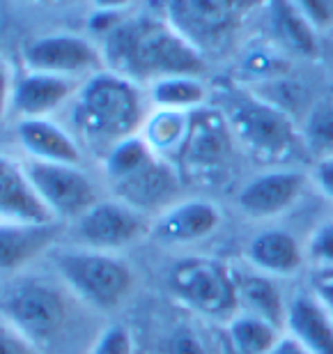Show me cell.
Masks as SVG:
<instances>
[{
  "instance_id": "obj_1",
  "label": "cell",
  "mask_w": 333,
  "mask_h": 354,
  "mask_svg": "<svg viewBox=\"0 0 333 354\" xmlns=\"http://www.w3.org/2000/svg\"><path fill=\"white\" fill-rule=\"evenodd\" d=\"M102 55L108 72L133 83H152L168 76H200L204 55L175 30L168 19H122L102 37Z\"/></svg>"
},
{
  "instance_id": "obj_2",
  "label": "cell",
  "mask_w": 333,
  "mask_h": 354,
  "mask_svg": "<svg viewBox=\"0 0 333 354\" xmlns=\"http://www.w3.org/2000/svg\"><path fill=\"white\" fill-rule=\"evenodd\" d=\"M147 118L145 97L138 83L108 69L85 79L72 106L76 140L102 159L122 140L138 136Z\"/></svg>"
},
{
  "instance_id": "obj_3",
  "label": "cell",
  "mask_w": 333,
  "mask_h": 354,
  "mask_svg": "<svg viewBox=\"0 0 333 354\" xmlns=\"http://www.w3.org/2000/svg\"><path fill=\"white\" fill-rule=\"evenodd\" d=\"M104 173L113 191L140 214H161L180 194V173L140 136L126 138L104 157Z\"/></svg>"
},
{
  "instance_id": "obj_4",
  "label": "cell",
  "mask_w": 333,
  "mask_h": 354,
  "mask_svg": "<svg viewBox=\"0 0 333 354\" xmlns=\"http://www.w3.org/2000/svg\"><path fill=\"white\" fill-rule=\"evenodd\" d=\"M81 304L65 283L58 286L46 279L26 276L5 286L3 320L44 350L67 334L74 322V306Z\"/></svg>"
},
{
  "instance_id": "obj_5",
  "label": "cell",
  "mask_w": 333,
  "mask_h": 354,
  "mask_svg": "<svg viewBox=\"0 0 333 354\" xmlns=\"http://www.w3.org/2000/svg\"><path fill=\"white\" fill-rule=\"evenodd\" d=\"M221 113L228 120L235 140L262 161L287 157L296 145L303 143L301 129L294 127L289 113L251 92L225 90Z\"/></svg>"
},
{
  "instance_id": "obj_6",
  "label": "cell",
  "mask_w": 333,
  "mask_h": 354,
  "mask_svg": "<svg viewBox=\"0 0 333 354\" xmlns=\"http://www.w3.org/2000/svg\"><path fill=\"white\" fill-rule=\"evenodd\" d=\"M62 283L85 306L111 313L120 308L133 292V269L126 260L108 251L69 249L53 258Z\"/></svg>"
},
{
  "instance_id": "obj_7",
  "label": "cell",
  "mask_w": 333,
  "mask_h": 354,
  "mask_svg": "<svg viewBox=\"0 0 333 354\" xmlns=\"http://www.w3.org/2000/svg\"><path fill=\"white\" fill-rule=\"evenodd\" d=\"M170 292L193 313L228 324L239 313L237 272L214 258H184L170 269Z\"/></svg>"
},
{
  "instance_id": "obj_8",
  "label": "cell",
  "mask_w": 333,
  "mask_h": 354,
  "mask_svg": "<svg viewBox=\"0 0 333 354\" xmlns=\"http://www.w3.org/2000/svg\"><path fill=\"white\" fill-rule=\"evenodd\" d=\"M258 0H168V21L202 55L221 51Z\"/></svg>"
},
{
  "instance_id": "obj_9",
  "label": "cell",
  "mask_w": 333,
  "mask_h": 354,
  "mask_svg": "<svg viewBox=\"0 0 333 354\" xmlns=\"http://www.w3.org/2000/svg\"><path fill=\"white\" fill-rule=\"evenodd\" d=\"M23 171L55 218H79L99 203L97 187L79 166L26 159Z\"/></svg>"
},
{
  "instance_id": "obj_10",
  "label": "cell",
  "mask_w": 333,
  "mask_h": 354,
  "mask_svg": "<svg viewBox=\"0 0 333 354\" xmlns=\"http://www.w3.org/2000/svg\"><path fill=\"white\" fill-rule=\"evenodd\" d=\"M152 223L122 201H99L74 225V239L83 249L117 251L150 235Z\"/></svg>"
},
{
  "instance_id": "obj_11",
  "label": "cell",
  "mask_w": 333,
  "mask_h": 354,
  "mask_svg": "<svg viewBox=\"0 0 333 354\" xmlns=\"http://www.w3.org/2000/svg\"><path fill=\"white\" fill-rule=\"evenodd\" d=\"M23 65L28 72L55 74L74 81H79L81 76L90 79L106 67L102 48L92 44L90 39L69 32L44 35V37L32 39L23 48Z\"/></svg>"
},
{
  "instance_id": "obj_12",
  "label": "cell",
  "mask_w": 333,
  "mask_h": 354,
  "mask_svg": "<svg viewBox=\"0 0 333 354\" xmlns=\"http://www.w3.org/2000/svg\"><path fill=\"white\" fill-rule=\"evenodd\" d=\"M232 140L235 136L221 109H196L177 161L189 171H209L230 157Z\"/></svg>"
},
{
  "instance_id": "obj_13",
  "label": "cell",
  "mask_w": 333,
  "mask_h": 354,
  "mask_svg": "<svg viewBox=\"0 0 333 354\" xmlns=\"http://www.w3.org/2000/svg\"><path fill=\"white\" fill-rule=\"evenodd\" d=\"M221 225V212L209 201H182L170 205L152 223L150 235L159 244L184 246L214 235Z\"/></svg>"
},
{
  "instance_id": "obj_14",
  "label": "cell",
  "mask_w": 333,
  "mask_h": 354,
  "mask_svg": "<svg viewBox=\"0 0 333 354\" xmlns=\"http://www.w3.org/2000/svg\"><path fill=\"white\" fill-rule=\"evenodd\" d=\"M79 90V81L74 79L44 72H26L14 81L10 90V111L19 115V120L48 118L62 104L74 99Z\"/></svg>"
},
{
  "instance_id": "obj_15",
  "label": "cell",
  "mask_w": 333,
  "mask_h": 354,
  "mask_svg": "<svg viewBox=\"0 0 333 354\" xmlns=\"http://www.w3.org/2000/svg\"><path fill=\"white\" fill-rule=\"evenodd\" d=\"M306 187V175L299 171H269L246 184L239 191L237 205L253 218H272L287 212L299 201Z\"/></svg>"
},
{
  "instance_id": "obj_16",
  "label": "cell",
  "mask_w": 333,
  "mask_h": 354,
  "mask_svg": "<svg viewBox=\"0 0 333 354\" xmlns=\"http://www.w3.org/2000/svg\"><path fill=\"white\" fill-rule=\"evenodd\" d=\"M0 216L3 223H53L58 218L26 175L23 164L14 159L0 161Z\"/></svg>"
},
{
  "instance_id": "obj_17",
  "label": "cell",
  "mask_w": 333,
  "mask_h": 354,
  "mask_svg": "<svg viewBox=\"0 0 333 354\" xmlns=\"http://www.w3.org/2000/svg\"><path fill=\"white\" fill-rule=\"evenodd\" d=\"M17 140L30 159L51 164H81V143L48 118H30L17 122Z\"/></svg>"
},
{
  "instance_id": "obj_18",
  "label": "cell",
  "mask_w": 333,
  "mask_h": 354,
  "mask_svg": "<svg viewBox=\"0 0 333 354\" xmlns=\"http://www.w3.org/2000/svg\"><path fill=\"white\" fill-rule=\"evenodd\" d=\"M60 235V223H3L0 225V267L5 274H17L35 258L48 251Z\"/></svg>"
},
{
  "instance_id": "obj_19",
  "label": "cell",
  "mask_w": 333,
  "mask_h": 354,
  "mask_svg": "<svg viewBox=\"0 0 333 354\" xmlns=\"http://www.w3.org/2000/svg\"><path fill=\"white\" fill-rule=\"evenodd\" d=\"M249 263L262 274L269 276H292L301 269L306 251L285 230L272 228L258 232L249 244Z\"/></svg>"
},
{
  "instance_id": "obj_20",
  "label": "cell",
  "mask_w": 333,
  "mask_h": 354,
  "mask_svg": "<svg viewBox=\"0 0 333 354\" xmlns=\"http://www.w3.org/2000/svg\"><path fill=\"white\" fill-rule=\"evenodd\" d=\"M285 331L313 354H333V317L313 292L296 295L289 301Z\"/></svg>"
},
{
  "instance_id": "obj_21",
  "label": "cell",
  "mask_w": 333,
  "mask_h": 354,
  "mask_svg": "<svg viewBox=\"0 0 333 354\" xmlns=\"http://www.w3.org/2000/svg\"><path fill=\"white\" fill-rule=\"evenodd\" d=\"M237 299L239 313L262 317L285 331L289 304H285L280 288L269 274H262L258 269L249 274L237 272Z\"/></svg>"
},
{
  "instance_id": "obj_22",
  "label": "cell",
  "mask_w": 333,
  "mask_h": 354,
  "mask_svg": "<svg viewBox=\"0 0 333 354\" xmlns=\"http://www.w3.org/2000/svg\"><path fill=\"white\" fill-rule=\"evenodd\" d=\"M269 28L272 37L278 41L283 48L296 55L313 58L317 55V28L310 24L299 7L292 0H269Z\"/></svg>"
},
{
  "instance_id": "obj_23",
  "label": "cell",
  "mask_w": 333,
  "mask_h": 354,
  "mask_svg": "<svg viewBox=\"0 0 333 354\" xmlns=\"http://www.w3.org/2000/svg\"><path fill=\"white\" fill-rule=\"evenodd\" d=\"M189 122H191V113L157 109L150 118H147L140 136L150 143L154 152L173 161V159H177L184 140H187Z\"/></svg>"
},
{
  "instance_id": "obj_24",
  "label": "cell",
  "mask_w": 333,
  "mask_h": 354,
  "mask_svg": "<svg viewBox=\"0 0 333 354\" xmlns=\"http://www.w3.org/2000/svg\"><path fill=\"white\" fill-rule=\"evenodd\" d=\"M225 327H228V341L237 354H269L285 334L276 324L249 313H237Z\"/></svg>"
},
{
  "instance_id": "obj_25",
  "label": "cell",
  "mask_w": 333,
  "mask_h": 354,
  "mask_svg": "<svg viewBox=\"0 0 333 354\" xmlns=\"http://www.w3.org/2000/svg\"><path fill=\"white\" fill-rule=\"evenodd\" d=\"M150 99L154 109L191 113L202 109L204 99H207V88L198 76H168V79L152 83Z\"/></svg>"
},
{
  "instance_id": "obj_26",
  "label": "cell",
  "mask_w": 333,
  "mask_h": 354,
  "mask_svg": "<svg viewBox=\"0 0 333 354\" xmlns=\"http://www.w3.org/2000/svg\"><path fill=\"white\" fill-rule=\"evenodd\" d=\"M301 140L317 161L333 157V104H317L308 111L301 127Z\"/></svg>"
},
{
  "instance_id": "obj_27",
  "label": "cell",
  "mask_w": 333,
  "mask_h": 354,
  "mask_svg": "<svg viewBox=\"0 0 333 354\" xmlns=\"http://www.w3.org/2000/svg\"><path fill=\"white\" fill-rule=\"evenodd\" d=\"M88 354H136V345L124 324H111L102 334H97Z\"/></svg>"
},
{
  "instance_id": "obj_28",
  "label": "cell",
  "mask_w": 333,
  "mask_h": 354,
  "mask_svg": "<svg viewBox=\"0 0 333 354\" xmlns=\"http://www.w3.org/2000/svg\"><path fill=\"white\" fill-rule=\"evenodd\" d=\"M159 354H211L204 345L202 336L196 329L177 327L164 338Z\"/></svg>"
},
{
  "instance_id": "obj_29",
  "label": "cell",
  "mask_w": 333,
  "mask_h": 354,
  "mask_svg": "<svg viewBox=\"0 0 333 354\" xmlns=\"http://www.w3.org/2000/svg\"><path fill=\"white\" fill-rule=\"evenodd\" d=\"M306 260L313 269L333 267V221L320 225L306 244Z\"/></svg>"
},
{
  "instance_id": "obj_30",
  "label": "cell",
  "mask_w": 333,
  "mask_h": 354,
  "mask_svg": "<svg viewBox=\"0 0 333 354\" xmlns=\"http://www.w3.org/2000/svg\"><path fill=\"white\" fill-rule=\"evenodd\" d=\"M0 354H44V350L32 338H28L23 331L3 320L0 324Z\"/></svg>"
},
{
  "instance_id": "obj_31",
  "label": "cell",
  "mask_w": 333,
  "mask_h": 354,
  "mask_svg": "<svg viewBox=\"0 0 333 354\" xmlns=\"http://www.w3.org/2000/svg\"><path fill=\"white\" fill-rule=\"evenodd\" d=\"M317 30L333 26V0H292Z\"/></svg>"
},
{
  "instance_id": "obj_32",
  "label": "cell",
  "mask_w": 333,
  "mask_h": 354,
  "mask_svg": "<svg viewBox=\"0 0 333 354\" xmlns=\"http://www.w3.org/2000/svg\"><path fill=\"white\" fill-rule=\"evenodd\" d=\"M310 288L317 301L327 308V313L333 317V267H317L310 274Z\"/></svg>"
},
{
  "instance_id": "obj_33",
  "label": "cell",
  "mask_w": 333,
  "mask_h": 354,
  "mask_svg": "<svg viewBox=\"0 0 333 354\" xmlns=\"http://www.w3.org/2000/svg\"><path fill=\"white\" fill-rule=\"evenodd\" d=\"M313 180L317 187L322 189V194L333 201V157L317 161V166L313 171Z\"/></svg>"
},
{
  "instance_id": "obj_34",
  "label": "cell",
  "mask_w": 333,
  "mask_h": 354,
  "mask_svg": "<svg viewBox=\"0 0 333 354\" xmlns=\"http://www.w3.org/2000/svg\"><path fill=\"white\" fill-rule=\"evenodd\" d=\"M269 354H313V352H310L299 338H294L292 334H287L285 331V334L280 336V341L274 345Z\"/></svg>"
},
{
  "instance_id": "obj_35",
  "label": "cell",
  "mask_w": 333,
  "mask_h": 354,
  "mask_svg": "<svg viewBox=\"0 0 333 354\" xmlns=\"http://www.w3.org/2000/svg\"><path fill=\"white\" fill-rule=\"evenodd\" d=\"M131 0H95L97 10L102 12H122Z\"/></svg>"
},
{
  "instance_id": "obj_36",
  "label": "cell",
  "mask_w": 333,
  "mask_h": 354,
  "mask_svg": "<svg viewBox=\"0 0 333 354\" xmlns=\"http://www.w3.org/2000/svg\"><path fill=\"white\" fill-rule=\"evenodd\" d=\"M26 3H55V0H26Z\"/></svg>"
}]
</instances>
